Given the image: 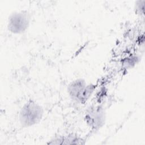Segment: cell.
Here are the masks:
<instances>
[{"mask_svg": "<svg viewBox=\"0 0 145 145\" xmlns=\"http://www.w3.org/2000/svg\"><path fill=\"white\" fill-rule=\"evenodd\" d=\"M44 116L42 106L36 100L29 99L22 106L19 113V121L23 127H30L39 123Z\"/></svg>", "mask_w": 145, "mask_h": 145, "instance_id": "obj_1", "label": "cell"}, {"mask_svg": "<svg viewBox=\"0 0 145 145\" xmlns=\"http://www.w3.org/2000/svg\"><path fill=\"white\" fill-rule=\"evenodd\" d=\"M95 88L92 84L87 83L84 79L78 78L70 83L67 92L71 100L78 103L84 104L93 93Z\"/></svg>", "mask_w": 145, "mask_h": 145, "instance_id": "obj_2", "label": "cell"}, {"mask_svg": "<svg viewBox=\"0 0 145 145\" xmlns=\"http://www.w3.org/2000/svg\"><path fill=\"white\" fill-rule=\"evenodd\" d=\"M30 21V15L27 11H15L8 16L7 27L8 31L13 34H22L28 29Z\"/></svg>", "mask_w": 145, "mask_h": 145, "instance_id": "obj_3", "label": "cell"}, {"mask_svg": "<svg viewBox=\"0 0 145 145\" xmlns=\"http://www.w3.org/2000/svg\"><path fill=\"white\" fill-rule=\"evenodd\" d=\"M87 125L93 130H98L105 123V113L100 106H90L87 110L84 116Z\"/></svg>", "mask_w": 145, "mask_h": 145, "instance_id": "obj_4", "label": "cell"}, {"mask_svg": "<svg viewBox=\"0 0 145 145\" xmlns=\"http://www.w3.org/2000/svg\"><path fill=\"white\" fill-rule=\"evenodd\" d=\"M144 1H139L136 2V10L139 14H144Z\"/></svg>", "mask_w": 145, "mask_h": 145, "instance_id": "obj_5", "label": "cell"}]
</instances>
